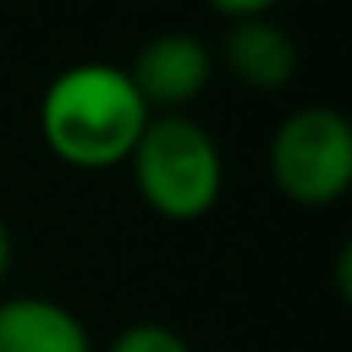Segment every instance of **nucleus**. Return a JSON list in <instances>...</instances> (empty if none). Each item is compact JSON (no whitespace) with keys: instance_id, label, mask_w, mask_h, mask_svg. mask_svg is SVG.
I'll return each mask as SVG.
<instances>
[{"instance_id":"nucleus-3","label":"nucleus","mask_w":352,"mask_h":352,"mask_svg":"<svg viewBox=\"0 0 352 352\" xmlns=\"http://www.w3.org/2000/svg\"><path fill=\"white\" fill-rule=\"evenodd\" d=\"M270 179L298 208H327L352 187V124L331 104L290 112L270 141Z\"/></svg>"},{"instance_id":"nucleus-8","label":"nucleus","mask_w":352,"mask_h":352,"mask_svg":"<svg viewBox=\"0 0 352 352\" xmlns=\"http://www.w3.org/2000/svg\"><path fill=\"white\" fill-rule=\"evenodd\" d=\"M278 0H208V9H216L228 21H249V17H265Z\"/></svg>"},{"instance_id":"nucleus-2","label":"nucleus","mask_w":352,"mask_h":352,"mask_svg":"<svg viewBox=\"0 0 352 352\" xmlns=\"http://www.w3.org/2000/svg\"><path fill=\"white\" fill-rule=\"evenodd\" d=\"M124 166L133 170L141 204L170 224L204 220L224 191V157L216 137L179 112L149 116Z\"/></svg>"},{"instance_id":"nucleus-7","label":"nucleus","mask_w":352,"mask_h":352,"mask_svg":"<svg viewBox=\"0 0 352 352\" xmlns=\"http://www.w3.org/2000/svg\"><path fill=\"white\" fill-rule=\"evenodd\" d=\"M108 352H191V344L166 323H133L108 344Z\"/></svg>"},{"instance_id":"nucleus-9","label":"nucleus","mask_w":352,"mask_h":352,"mask_svg":"<svg viewBox=\"0 0 352 352\" xmlns=\"http://www.w3.org/2000/svg\"><path fill=\"white\" fill-rule=\"evenodd\" d=\"M9 270H13V232H9L5 216H0V282L9 278Z\"/></svg>"},{"instance_id":"nucleus-6","label":"nucleus","mask_w":352,"mask_h":352,"mask_svg":"<svg viewBox=\"0 0 352 352\" xmlns=\"http://www.w3.org/2000/svg\"><path fill=\"white\" fill-rule=\"evenodd\" d=\"M224 67L236 83L253 91H278L294 79L298 50L282 25H274L270 17H249V21H232L224 38Z\"/></svg>"},{"instance_id":"nucleus-1","label":"nucleus","mask_w":352,"mask_h":352,"mask_svg":"<svg viewBox=\"0 0 352 352\" xmlns=\"http://www.w3.org/2000/svg\"><path fill=\"white\" fill-rule=\"evenodd\" d=\"M149 104L116 63H79L50 79L38 104L46 149L75 170L124 166L149 124Z\"/></svg>"},{"instance_id":"nucleus-4","label":"nucleus","mask_w":352,"mask_h":352,"mask_svg":"<svg viewBox=\"0 0 352 352\" xmlns=\"http://www.w3.org/2000/svg\"><path fill=\"white\" fill-rule=\"evenodd\" d=\"M124 71H129L133 87L141 91V100L149 104V112L153 108L174 112V108H187L191 100H199L208 91V83L216 75V58H212L204 38L170 30V34L149 38L137 50L133 67H124Z\"/></svg>"},{"instance_id":"nucleus-5","label":"nucleus","mask_w":352,"mask_h":352,"mask_svg":"<svg viewBox=\"0 0 352 352\" xmlns=\"http://www.w3.org/2000/svg\"><path fill=\"white\" fill-rule=\"evenodd\" d=\"M0 352H91L83 319L42 294L0 302Z\"/></svg>"}]
</instances>
